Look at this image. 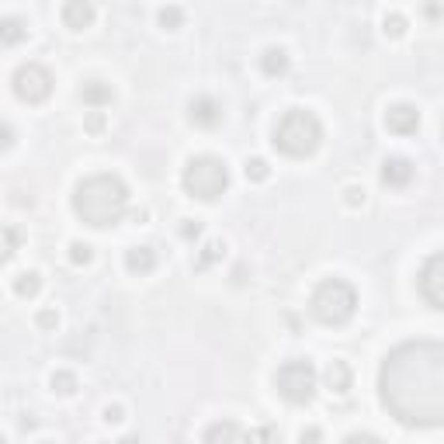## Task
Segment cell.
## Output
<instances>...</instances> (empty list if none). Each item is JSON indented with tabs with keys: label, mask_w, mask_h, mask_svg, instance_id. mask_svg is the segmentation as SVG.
<instances>
[{
	"label": "cell",
	"mask_w": 444,
	"mask_h": 444,
	"mask_svg": "<svg viewBox=\"0 0 444 444\" xmlns=\"http://www.w3.org/2000/svg\"><path fill=\"white\" fill-rule=\"evenodd\" d=\"M46 444H49V441H46Z\"/></svg>",
	"instance_id": "cell-37"
},
{
	"label": "cell",
	"mask_w": 444,
	"mask_h": 444,
	"mask_svg": "<svg viewBox=\"0 0 444 444\" xmlns=\"http://www.w3.org/2000/svg\"><path fill=\"white\" fill-rule=\"evenodd\" d=\"M125 267H129L132 274H150L157 267V250L153 247H132L129 254H125Z\"/></svg>",
	"instance_id": "cell-15"
},
{
	"label": "cell",
	"mask_w": 444,
	"mask_h": 444,
	"mask_svg": "<svg viewBox=\"0 0 444 444\" xmlns=\"http://www.w3.org/2000/svg\"><path fill=\"white\" fill-rule=\"evenodd\" d=\"M111 83H105V80H87L83 87H80V101L91 108V111H101V108L111 105Z\"/></svg>",
	"instance_id": "cell-13"
},
{
	"label": "cell",
	"mask_w": 444,
	"mask_h": 444,
	"mask_svg": "<svg viewBox=\"0 0 444 444\" xmlns=\"http://www.w3.org/2000/svg\"><path fill=\"white\" fill-rule=\"evenodd\" d=\"M181 184L191 198H198V202H215V198L226 195V187H229V167H226V160L209 157V153L191 157L187 160V167H184V174H181Z\"/></svg>",
	"instance_id": "cell-5"
},
{
	"label": "cell",
	"mask_w": 444,
	"mask_h": 444,
	"mask_svg": "<svg viewBox=\"0 0 444 444\" xmlns=\"http://www.w3.org/2000/svg\"><path fill=\"white\" fill-rule=\"evenodd\" d=\"M243 174H247V181L261 184V181H267V177H271V167H267V160L254 157V160H247V167H243Z\"/></svg>",
	"instance_id": "cell-23"
},
{
	"label": "cell",
	"mask_w": 444,
	"mask_h": 444,
	"mask_svg": "<svg viewBox=\"0 0 444 444\" xmlns=\"http://www.w3.org/2000/svg\"><path fill=\"white\" fill-rule=\"evenodd\" d=\"M187 118L198 125V129H215L219 122H222V105L209 98V94H198V98H191V105H187Z\"/></svg>",
	"instance_id": "cell-9"
},
{
	"label": "cell",
	"mask_w": 444,
	"mask_h": 444,
	"mask_svg": "<svg viewBox=\"0 0 444 444\" xmlns=\"http://www.w3.org/2000/svg\"><path fill=\"white\" fill-rule=\"evenodd\" d=\"M378 399L403 427L444 423V347L410 340L392 347L378 371Z\"/></svg>",
	"instance_id": "cell-1"
},
{
	"label": "cell",
	"mask_w": 444,
	"mask_h": 444,
	"mask_svg": "<svg viewBox=\"0 0 444 444\" xmlns=\"http://www.w3.org/2000/svg\"><path fill=\"white\" fill-rule=\"evenodd\" d=\"M118 444H143V441H139V438H122Z\"/></svg>",
	"instance_id": "cell-35"
},
{
	"label": "cell",
	"mask_w": 444,
	"mask_h": 444,
	"mask_svg": "<svg viewBox=\"0 0 444 444\" xmlns=\"http://www.w3.org/2000/svg\"><path fill=\"white\" fill-rule=\"evenodd\" d=\"M91 257H94V254H91V247H87V243H80V239H73V243H70V261L77 264V267H87V264H91Z\"/></svg>",
	"instance_id": "cell-25"
},
{
	"label": "cell",
	"mask_w": 444,
	"mask_h": 444,
	"mask_svg": "<svg viewBox=\"0 0 444 444\" xmlns=\"http://www.w3.org/2000/svg\"><path fill=\"white\" fill-rule=\"evenodd\" d=\"M323 378H326V389L330 392H347L351 389V382H354V375H351V365H347V361H330L326 371H323Z\"/></svg>",
	"instance_id": "cell-16"
},
{
	"label": "cell",
	"mask_w": 444,
	"mask_h": 444,
	"mask_svg": "<svg viewBox=\"0 0 444 444\" xmlns=\"http://www.w3.org/2000/svg\"><path fill=\"white\" fill-rule=\"evenodd\" d=\"M344 444H382V441H378L375 434H351Z\"/></svg>",
	"instance_id": "cell-33"
},
{
	"label": "cell",
	"mask_w": 444,
	"mask_h": 444,
	"mask_svg": "<svg viewBox=\"0 0 444 444\" xmlns=\"http://www.w3.org/2000/svg\"><path fill=\"white\" fill-rule=\"evenodd\" d=\"M35 323H38L42 330H56V326H59V313H56V309H42V313L35 316Z\"/></svg>",
	"instance_id": "cell-29"
},
{
	"label": "cell",
	"mask_w": 444,
	"mask_h": 444,
	"mask_svg": "<svg viewBox=\"0 0 444 444\" xmlns=\"http://www.w3.org/2000/svg\"><path fill=\"white\" fill-rule=\"evenodd\" d=\"M28 28L21 18H0V46H18L25 42Z\"/></svg>",
	"instance_id": "cell-18"
},
{
	"label": "cell",
	"mask_w": 444,
	"mask_h": 444,
	"mask_svg": "<svg viewBox=\"0 0 444 444\" xmlns=\"http://www.w3.org/2000/svg\"><path fill=\"white\" fill-rule=\"evenodd\" d=\"M410 181H413V163L406 157H389L382 163V184H389V187H406Z\"/></svg>",
	"instance_id": "cell-12"
},
{
	"label": "cell",
	"mask_w": 444,
	"mask_h": 444,
	"mask_svg": "<svg viewBox=\"0 0 444 444\" xmlns=\"http://www.w3.org/2000/svg\"><path fill=\"white\" fill-rule=\"evenodd\" d=\"M288 66H291V63H288V53H285V49H278V46L264 49V56H261L264 77H285Z\"/></svg>",
	"instance_id": "cell-17"
},
{
	"label": "cell",
	"mask_w": 444,
	"mask_h": 444,
	"mask_svg": "<svg viewBox=\"0 0 444 444\" xmlns=\"http://www.w3.org/2000/svg\"><path fill=\"white\" fill-rule=\"evenodd\" d=\"M94 21V4H87V0H70L66 7H63V25L73 28V31H83V28H91Z\"/></svg>",
	"instance_id": "cell-14"
},
{
	"label": "cell",
	"mask_w": 444,
	"mask_h": 444,
	"mask_svg": "<svg viewBox=\"0 0 444 444\" xmlns=\"http://www.w3.org/2000/svg\"><path fill=\"white\" fill-rule=\"evenodd\" d=\"M382 31H386V35H389V38H399V35H403V31H406V18H403V14H386V21H382Z\"/></svg>",
	"instance_id": "cell-26"
},
{
	"label": "cell",
	"mask_w": 444,
	"mask_h": 444,
	"mask_svg": "<svg viewBox=\"0 0 444 444\" xmlns=\"http://www.w3.org/2000/svg\"><path fill=\"white\" fill-rule=\"evenodd\" d=\"M14 94L25 105H46L53 98V73L46 66H38V63H25L14 73Z\"/></svg>",
	"instance_id": "cell-7"
},
{
	"label": "cell",
	"mask_w": 444,
	"mask_h": 444,
	"mask_svg": "<svg viewBox=\"0 0 444 444\" xmlns=\"http://www.w3.org/2000/svg\"><path fill=\"white\" fill-rule=\"evenodd\" d=\"M319 143H323V125L306 108H288L285 115L278 118V125H274V146L285 157H295V160L313 157Z\"/></svg>",
	"instance_id": "cell-3"
},
{
	"label": "cell",
	"mask_w": 444,
	"mask_h": 444,
	"mask_svg": "<svg viewBox=\"0 0 444 444\" xmlns=\"http://www.w3.org/2000/svg\"><path fill=\"white\" fill-rule=\"evenodd\" d=\"M417 288L430 309H444V254H430L427 257V264L420 267Z\"/></svg>",
	"instance_id": "cell-8"
},
{
	"label": "cell",
	"mask_w": 444,
	"mask_h": 444,
	"mask_svg": "<svg viewBox=\"0 0 444 444\" xmlns=\"http://www.w3.org/2000/svg\"><path fill=\"white\" fill-rule=\"evenodd\" d=\"M18 247H21V233H18L14 226H4V222H0V267L18 254Z\"/></svg>",
	"instance_id": "cell-19"
},
{
	"label": "cell",
	"mask_w": 444,
	"mask_h": 444,
	"mask_svg": "<svg viewBox=\"0 0 444 444\" xmlns=\"http://www.w3.org/2000/svg\"><path fill=\"white\" fill-rule=\"evenodd\" d=\"M0 444H7V441H4V434H0Z\"/></svg>",
	"instance_id": "cell-36"
},
{
	"label": "cell",
	"mask_w": 444,
	"mask_h": 444,
	"mask_svg": "<svg viewBox=\"0 0 444 444\" xmlns=\"http://www.w3.org/2000/svg\"><path fill=\"white\" fill-rule=\"evenodd\" d=\"M319 438H323V434H319L316 427H306V430L299 434V441H302V444H319Z\"/></svg>",
	"instance_id": "cell-34"
},
{
	"label": "cell",
	"mask_w": 444,
	"mask_h": 444,
	"mask_svg": "<svg viewBox=\"0 0 444 444\" xmlns=\"http://www.w3.org/2000/svg\"><path fill=\"white\" fill-rule=\"evenodd\" d=\"M274 386H278V396L288 399L291 406H306L313 403L316 396V368L309 358H291L278 368L274 375Z\"/></svg>",
	"instance_id": "cell-6"
},
{
	"label": "cell",
	"mask_w": 444,
	"mask_h": 444,
	"mask_svg": "<svg viewBox=\"0 0 444 444\" xmlns=\"http://www.w3.org/2000/svg\"><path fill=\"white\" fill-rule=\"evenodd\" d=\"M181 236L184 239H198V236H202V222H198V219H184Z\"/></svg>",
	"instance_id": "cell-30"
},
{
	"label": "cell",
	"mask_w": 444,
	"mask_h": 444,
	"mask_svg": "<svg viewBox=\"0 0 444 444\" xmlns=\"http://www.w3.org/2000/svg\"><path fill=\"white\" fill-rule=\"evenodd\" d=\"M226 257V243L222 239H209L205 247H202V257H198V267H209V264L222 261Z\"/></svg>",
	"instance_id": "cell-22"
},
{
	"label": "cell",
	"mask_w": 444,
	"mask_h": 444,
	"mask_svg": "<svg viewBox=\"0 0 444 444\" xmlns=\"http://www.w3.org/2000/svg\"><path fill=\"white\" fill-rule=\"evenodd\" d=\"M309 309L323 326H344L351 316L358 313V291L344 278H326V282L316 285Z\"/></svg>",
	"instance_id": "cell-4"
},
{
	"label": "cell",
	"mask_w": 444,
	"mask_h": 444,
	"mask_svg": "<svg viewBox=\"0 0 444 444\" xmlns=\"http://www.w3.org/2000/svg\"><path fill=\"white\" fill-rule=\"evenodd\" d=\"M49 386H53V392H59V396H73V392H77V375H73V371H53Z\"/></svg>",
	"instance_id": "cell-21"
},
{
	"label": "cell",
	"mask_w": 444,
	"mask_h": 444,
	"mask_svg": "<svg viewBox=\"0 0 444 444\" xmlns=\"http://www.w3.org/2000/svg\"><path fill=\"white\" fill-rule=\"evenodd\" d=\"M38 291H42L38 271H21V274L14 278V295H18V299H35Z\"/></svg>",
	"instance_id": "cell-20"
},
{
	"label": "cell",
	"mask_w": 444,
	"mask_h": 444,
	"mask_svg": "<svg viewBox=\"0 0 444 444\" xmlns=\"http://www.w3.org/2000/svg\"><path fill=\"white\" fill-rule=\"evenodd\" d=\"M83 129L91 132V135H101L105 132V111H91L87 122H83Z\"/></svg>",
	"instance_id": "cell-28"
},
{
	"label": "cell",
	"mask_w": 444,
	"mask_h": 444,
	"mask_svg": "<svg viewBox=\"0 0 444 444\" xmlns=\"http://www.w3.org/2000/svg\"><path fill=\"white\" fill-rule=\"evenodd\" d=\"M344 202H347L351 209H361V205H365V187H358V184L344 187Z\"/></svg>",
	"instance_id": "cell-27"
},
{
	"label": "cell",
	"mask_w": 444,
	"mask_h": 444,
	"mask_svg": "<svg viewBox=\"0 0 444 444\" xmlns=\"http://www.w3.org/2000/svg\"><path fill=\"white\" fill-rule=\"evenodd\" d=\"M202 444H247V434H243V427L236 420H215L205 430Z\"/></svg>",
	"instance_id": "cell-11"
},
{
	"label": "cell",
	"mask_w": 444,
	"mask_h": 444,
	"mask_svg": "<svg viewBox=\"0 0 444 444\" xmlns=\"http://www.w3.org/2000/svg\"><path fill=\"white\" fill-rule=\"evenodd\" d=\"M73 212L94 229L115 226L129 212V187L115 174H91L73 187Z\"/></svg>",
	"instance_id": "cell-2"
},
{
	"label": "cell",
	"mask_w": 444,
	"mask_h": 444,
	"mask_svg": "<svg viewBox=\"0 0 444 444\" xmlns=\"http://www.w3.org/2000/svg\"><path fill=\"white\" fill-rule=\"evenodd\" d=\"M160 25L167 28V31L181 28L184 25V11H181V7H163V11H160Z\"/></svg>",
	"instance_id": "cell-24"
},
{
	"label": "cell",
	"mask_w": 444,
	"mask_h": 444,
	"mask_svg": "<svg viewBox=\"0 0 444 444\" xmlns=\"http://www.w3.org/2000/svg\"><path fill=\"white\" fill-rule=\"evenodd\" d=\"M386 129L392 135H413L420 129V111L413 105H406V101H399V105H392L386 111Z\"/></svg>",
	"instance_id": "cell-10"
},
{
	"label": "cell",
	"mask_w": 444,
	"mask_h": 444,
	"mask_svg": "<svg viewBox=\"0 0 444 444\" xmlns=\"http://www.w3.org/2000/svg\"><path fill=\"white\" fill-rule=\"evenodd\" d=\"M11 146H14V129L0 122V150H11Z\"/></svg>",
	"instance_id": "cell-31"
},
{
	"label": "cell",
	"mask_w": 444,
	"mask_h": 444,
	"mask_svg": "<svg viewBox=\"0 0 444 444\" xmlns=\"http://www.w3.org/2000/svg\"><path fill=\"white\" fill-rule=\"evenodd\" d=\"M105 420H108V423H122V420H125V410H122V406H108Z\"/></svg>",
	"instance_id": "cell-32"
}]
</instances>
